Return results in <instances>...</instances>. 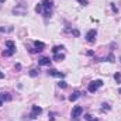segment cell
Segmentation results:
<instances>
[{"instance_id": "obj_1", "label": "cell", "mask_w": 121, "mask_h": 121, "mask_svg": "<svg viewBox=\"0 0 121 121\" xmlns=\"http://www.w3.org/2000/svg\"><path fill=\"white\" fill-rule=\"evenodd\" d=\"M42 7H44V16L45 17H49V14H51V9H52V0H42Z\"/></svg>"}, {"instance_id": "obj_2", "label": "cell", "mask_w": 121, "mask_h": 121, "mask_svg": "<svg viewBox=\"0 0 121 121\" xmlns=\"http://www.w3.org/2000/svg\"><path fill=\"white\" fill-rule=\"evenodd\" d=\"M103 86V80L101 79H97V80H93L89 83V86H87V90L90 91V93H94V91L97 90L99 87H101Z\"/></svg>"}, {"instance_id": "obj_3", "label": "cell", "mask_w": 121, "mask_h": 121, "mask_svg": "<svg viewBox=\"0 0 121 121\" xmlns=\"http://www.w3.org/2000/svg\"><path fill=\"white\" fill-rule=\"evenodd\" d=\"M82 113H83V107H82V106H75V107L72 108L70 117H72L73 120H78V118L82 116Z\"/></svg>"}, {"instance_id": "obj_4", "label": "cell", "mask_w": 121, "mask_h": 121, "mask_svg": "<svg viewBox=\"0 0 121 121\" xmlns=\"http://www.w3.org/2000/svg\"><path fill=\"white\" fill-rule=\"evenodd\" d=\"M41 113H42V108H41L39 106H32V111H31V114H30V118L35 120Z\"/></svg>"}, {"instance_id": "obj_5", "label": "cell", "mask_w": 121, "mask_h": 121, "mask_svg": "<svg viewBox=\"0 0 121 121\" xmlns=\"http://www.w3.org/2000/svg\"><path fill=\"white\" fill-rule=\"evenodd\" d=\"M96 35H97V31L96 30L87 31V34H86V41H87V42H94V41H96Z\"/></svg>"}, {"instance_id": "obj_6", "label": "cell", "mask_w": 121, "mask_h": 121, "mask_svg": "<svg viewBox=\"0 0 121 121\" xmlns=\"http://www.w3.org/2000/svg\"><path fill=\"white\" fill-rule=\"evenodd\" d=\"M49 63H51V59H49L48 56H42V58L38 59V65H39V66H47V65H49Z\"/></svg>"}, {"instance_id": "obj_7", "label": "cell", "mask_w": 121, "mask_h": 121, "mask_svg": "<svg viewBox=\"0 0 121 121\" xmlns=\"http://www.w3.org/2000/svg\"><path fill=\"white\" fill-rule=\"evenodd\" d=\"M48 76H54V78H63V73L58 72L56 69H49V70H48Z\"/></svg>"}, {"instance_id": "obj_8", "label": "cell", "mask_w": 121, "mask_h": 121, "mask_svg": "<svg viewBox=\"0 0 121 121\" xmlns=\"http://www.w3.org/2000/svg\"><path fill=\"white\" fill-rule=\"evenodd\" d=\"M80 96H82V93H80V91H79V90H75L72 94H70V96H69V101H76Z\"/></svg>"}, {"instance_id": "obj_9", "label": "cell", "mask_w": 121, "mask_h": 121, "mask_svg": "<svg viewBox=\"0 0 121 121\" xmlns=\"http://www.w3.org/2000/svg\"><path fill=\"white\" fill-rule=\"evenodd\" d=\"M34 47H35V49H37L38 52H41V51L45 48V44L41 42V41H35V42H34Z\"/></svg>"}, {"instance_id": "obj_10", "label": "cell", "mask_w": 121, "mask_h": 121, "mask_svg": "<svg viewBox=\"0 0 121 121\" xmlns=\"http://www.w3.org/2000/svg\"><path fill=\"white\" fill-rule=\"evenodd\" d=\"M6 47H7V49H13V51H16V44H14L13 41H6Z\"/></svg>"}, {"instance_id": "obj_11", "label": "cell", "mask_w": 121, "mask_h": 121, "mask_svg": "<svg viewBox=\"0 0 121 121\" xmlns=\"http://www.w3.org/2000/svg\"><path fill=\"white\" fill-rule=\"evenodd\" d=\"M65 59V55L63 54H55L54 55V60H56V62H60V60Z\"/></svg>"}, {"instance_id": "obj_12", "label": "cell", "mask_w": 121, "mask_h": 121, "mask_svg": "<svg viewBox=\"0 0 121 121\" xmlns=\"http://www.w3.org/2000/svg\"><path fill=\"white\" fill-rule=\"evenodd\" d=\"M42 11H44V7H42L41 3H38V4L35 6V13H42Z\"/></svg>"}, {"instance_id": "obj_13", "label": "cell", "mask_w": 121, "mask_h": 121, "mask_svg": "<svg viewBox=\"0 0 121 121\" xmlns=\"http://www.w3.org/2000/svg\"><path fill=\"white\" fill-rule=\"evenodd\" d=\"M1 97H3V101L6 100V101H10L11 100V96L9 94V93H1Z\"/></svg>"}, {"instance_id": "obj_14", "label": "cell", "mask_w": 121, "mask_h": 121, "mask_svg": "<svg viewBox=\"0 0 121 121\" xmlns=\"http://www.w3.org/2000/svg\"><path fill=\"white\" fill-rule=\"evenodd\" d=\"M14 52H16V51H13V49H7V51H4V52H3V55H4V56H11Z\"/></svg>"}, {"instance_id": "obj_15", "label": "cell", "mask_w": 121, "mask_h": 121, "mask_svg": "<svg viewBox=\"0 0 121 121\" xmlns=\"http://www.w3.org/2000/svg\"><path fill=\"white\" fill-rule=\"evenodd\" d=\"M85 120H86V121H99L97 118H94V117H91L90 114H85Z\"/></svg>"}, {"instance_id": "obj_16", "label": "cell", "mask_w": 121, "mask_h": 121, "mask_svg": "<svg viewBox=\"0 0 121 121\" xmlns=\"http://www.w3.org/2000/svg\"><path fill=\"white\" fill-rule=\"evenodd\" d=\"M60 49H63V47H62V45H56V47H54V48H52V52H54V54H58V52H59Z\"/></svg>"}, {"instance_id": "obj_17", "label": "cell", "mask_w": 121, "mask_h": 121, "mask_svg": "<svg viewBox=\"0 0 121 121\" xmlns=\"http://www.w3.org/2000/svg\"><path fill=\"white\" fill-rule=\"evenodd\" d=\"M114 79H116V82H117V83H120V82H121V73H120V72H117V73L114 75Z\"/></svg>"}, {"instance_id": "obj_18", "label": "cell", "mask_w": 121, "mask_h": 121, "mask_svg": "<svg viewBox=\"0 0 121 121\" xmlns=\"http://www.w3.org/2000/svg\"><path fill=\"white\" fill-rule=\"evenodd\" d=\"M58 86H59L60 89H65L68 85H66V82H63V80H62V82H59V83H58Z\"/></svg>"}, {"instance_id": "obj_19", "label": "cell", "mask_w": 121, "mask_h": 121, "mask_svg": "<svg viewBox=\"0 0 121 121\" xmlns=\"http://www.w3.org/2000/svg\"><path fill=\"white\" fill-rule=\"evenodd\" d=\"M30 75H31V76H37V75H38V70H37V69H31Z\"/></svg>"}, {"instance_id": "obj_20", "label": "cell", "mask_w": 121, "mask_h": 121, "mask_svg": "<svg viewBox=\"0 0 121 121\" xmlns=\"http://www.w3.org/2000/svg\"><path fill=\"white\" fill-rule=\"evenodd\" d=\"M110 108H111V107H110L107 103H103V110H110Z\"/></svg>"}, {"instance_id": "obj_21", "label": "cell", "mask_w": 121, "mask_h": 121, "mask_svg": "<svg viewBox=\"0 0 121 121\" xmlns=\"http://www.w3.org/2000/svg\"><path fill=\"white\" fill-rule=\"evenodd\" d=\"M111 9H113V11H114V13H117V11H118V9L116 7V4H114V3H111Z\"/></svg>"}, {"instance_id": "obj_22", "label": "cell", "mask_w": 121, "mask_h": 121, "mask_svg": "<svg viewBox=\"0 0 121 121\" xmlns=\"http://www.w3.org/2000/svg\"><path fill=\"white\" fill-rule=\"evenodd\" d=\"M78 1H79V3H82L83 6H86V4H87V0H78Z\"/></svg>"}, {"instance_id": "obj_23", "label": "cell", "mask_w": 121, "mask_h": 121, "mask_svg": "<svg viewBox=\"0 0 121 121\" xmlns=\"http://www.w3.org/2000/svg\"><path fill=\"white\" fill-rule=\"evenodd\" d=\"M3 106V97H1V93H0V107Z\"/></svg>"}, {"instance_id": "obj_24", "label": "cell", "mask_w": 121, "mask_h": 121, "mask_svg": "<svg viewBox=\"0 0 121 121\" xmlns=\"http://www.w3.org/2000/svg\"><path fill=\"white\" fill-rule=\"evenodd\" d=\"M16 69H18V70H20V69H21V65H20V63H17V65H16Z\"/></svg>"}, {"instance_id": "obj_25", "label": "cell", "mask_w": 121, "mask_h": 121, "mask_svg": "<svg viewBox=\"0 0 121 121\" xmlns=\"http://www.w3.org/2000/svg\"><path fill=\"white\" fill-rule=\"evenodd\" d=\"M73 35H76V37H78V35H79V31L75 30V31H73Z\"/></svg>"}, {"instance_id": "obj_26", "label": "cell", "mask_w": 121, "mask_h": 121, "mask_svg": "<svg viewBox=\"0 0 121 121\" xmlns=\"http://www.w3.org/2000/svg\"><path fill=\"white\" fill-rule=\"evenodd\" d=\"M3 78H4V73H3V72L0 70V79H3Z\"/></svg>"}, {"instance_id": "obj_27", "label": "cell", "mask_w": 121, "mask_h": 121, "mask_svg": "<svg viewBox=\"0 0 121 121\" xmlns=\"http://www.w3.org/2000/svg\"><path fill=\"white\" fill-rule=\"evenodd\" d=\"M118 93H121V87H120V90H118Z\"/></svg>"}, {"instance_id": "obj_28", "label": "cell", "mask_w": 121, "mask_h": 121, "mask_svg": "<svg viewBox=\"0 0 121 121\" xmlns=\"http://www.w3.org/2000/svg\"><path fill=\"white\" fill-rule=\"evenodd\" d=\"M3 1H4V0H0V3H3Z\"/></svg>"}, {"instance_id": "obj_29", "label": "cell", "mask_w": 121, "mask_h": 121, "mask_svg": "<svg viewBox=\"0 0 121 121\" xmlns=\"http://www.w3.org/2000/svg\"><path fill=\"white\" fill-rule=\"evenodd\" d=\"M120 59H121V58H120Z\"/></svg>"}]
</instances>
